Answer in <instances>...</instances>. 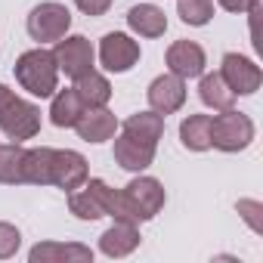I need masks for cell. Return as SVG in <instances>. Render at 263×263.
Segmentation results:
<instances>
[{
  "mask_svg": "<svg viewBox=\"0 0 263 263\" xmlns=\"http://www.w3.org/2000/svg\"><path fill=\"white\" fill-rule=\"evenodd\" d=\"M13 71H16L19 87L37 99H50L59 90V65L53 59V50H44V47L25 50L16 59Z\"/></svg>",
  "mask_w": 263,
  "mask_h": 263,
  "instance_id": "obj_1",
  "label": "cell"
},
{
  "mask_svg": "<svg viewBox=\"0 0 263 263\" xmlns=\"http://www.w3.org/2000/svg\"><path fill=\"white\" fill-rule=\"evenodd\" d=\"M254 134H257V127L245 111L226 108L211 118V149L217 152H226V155L245 152L254 143Z\"/></svg>",
  "mask_w": 263,
  "mask_h": 263,
  "instance_id": "obj_2",
  "label": "cell"
},
{
  "mask_svg": "<svg viewBox=\"0 0 263 263\" xmlns=\"http://www.w3.org/2000/svg\"><path fill=\"white\" fill-rule=\"evenodd\" d=\"M121 195H124L127 214H130V220H134V223H149V220H155V217L161 214L164 201H167V192H164L161 180L143 177V174L130 180V183L121 189Z\"/></svg>",
  "mask_w": 263,
  "mask_h": 263,
  "instance_id": "obj_3",
  "label": "cell"
},
{
  "mask_svg": "<svg viewBox=\"0 0 263 263\" xmlns=\"http://www.w3.org/2000/svg\"><path fill=\"white\" fill-rule=\"evenodd\" d=\"M25 28H28V34H31V41H37L41 47H44V44H56V41H62V37L68 34V28H71V13H68V7L56 4V0H47V4H37V7L28 13Z\"/></svg>",
  "mask_w": 263,
  "mask_h": 263,
  "instance_id": "obj_4",
  "label": "cell"
},
{
  "mask_svg": "<svg viewBox=\"0 0 263 263\" xmlns=\"http://www.w3.org/2000/svg\"><path fill=\"white\" fill-rule=\"evenodd\" d=\"M53 59H56L59 71L65 78H71V81H78L81 74L96 68V50L84 34H65L62 41H56Z\"/></svg>",
  "mask_w": 263,
  "mask_h": 263,
  "instance_id": "obj_5",
  "label": "cell"
},
{
  "mask_svg": "<svg viewBox=\"0 0 263 263\" xmlns=\"http://www.w3.org/2000/svg\"><path fill=\"white\" fill-rule=\"evenodd\" d=\"M0 130L10 143H25L41 134V108L22 96L13 99V105L0 115Z\"/></svg>",
  "mask_w": 263,
  "mask_h": 263,
  "instance_id": "obj_6",
  "label": "cell"
},
{
  "mask_svg": "<svg viewBox=\"0 0 263 263\" xmlns=\"http://www.w3.org/2000/svg\"><path fill=\"white\" fill-rule=\"evenodd\" d=\"M99 65L111 74H124L130 71L137 62H140V44L124 34V31H108L102 41H99Z\"/></svg>",
  "mask_w": 263,
  "mask_h": 263,
  "instance_id": "obj_7",
  "label": "cell"
},
{
  "mask_svg": "<svg viewBox=\"0 0 263 263\" xmlns=\"http://www.w3.org/2000/svg\"><path fill=\"white\" fill-rule=\"evenodd\" d=\"M220 74L229 84V90L235 96H254L263 84V71L254 59L241 56V53H223L220 59Z\"/></svg>",
  "mask_w": 263,
  "mask_h": 263,
  "instance_id": "obj_8",
  "label": "cell"
},
{
  "mask_svg": "<svg viewBox=\"0 0 263 263\" xmlns=\"http://www.w3.org/2000/svg\"><path fill=\"white\" fill-rule=\"evenodd\" d=\"M90 177L87 158L74 149H53V167H50V186L62 189L65 195L78 186H84Z\"/></svg>",
  "mask_w": 263,
  "mask_h": 263,
  "instance_id": "obj_9",
  "label": "cell"
},
{
  "mask_svg": "<svg viewBox=\"0 0 263 263\" xmlns=\"http://www.w3.org/2000/svg\"><path fill=\"white\" fill-rule=\"evenodd\" d=\"M146 99H149V108L152 111H158V115H174V111H180L183 105H186V81L183 78H177V74H158L152 84H149V90H146Z\"/></svg>",
  "mask_w": 263,
  "mask_h": 263,
  "instance_id": "obj_10",
  "label": "cell"
},
{
  "mask_svg": "<svg viewBox=\"0 0 263 263\" xmlns=\"http://www.w3.org/2000/svg\"><path fill=\"white\" fill-rule=\"evenodd\" d=\"M164 62L171 68V74L189 81V78H201L204 74V65H208V56H204V47L195 44V41H174L164 53Z\"/></svg>",
  "mask_w": 263,
  "mask_h": 263,
  "instance_id": "obj_11",
  "label": "cell"
},
{
  "mask_svg": "<svg viewBox=\"0 0 263 263\" xmlns=\"http://www.w3.org/2000/svg\"><path fill=\"white\" fill-rule=\"evenodd\" d=\"M111 140H115V149H111L115 164L124 167V171H130V174H143L155 161V149L158 146H152V143L134 140V137H127L124 130H121V134H115Z\"/></svg>",
  "mask_w": 263,
  "mask_h": 263,
  "instance_id": "obj_12",
  "label": "cell"
},
{
  "mask_svg": "<svg viewBox=\"0 0 263 263\" xmlns=\"http://www.w3.org/2000/svg\"><path fill=\"white\" fill-rule=\"evenodd\" d=\"M143 235H140V223L134 220H115L102 235H99V251L111 260L118 257H127V254H134L140 248Z\"/></svg>",
  "mask_w": 263,
  "mask_h": 263,
  "instance_id": "obj_13",
  "label": "cell"
},
{
  "mask_svg": "<svg viewBox=\"0 0 263 263\" xmlns=\"http://www.w3.org/2000/svg\"><path fill=\"white\" fill-rule=\"evenodd\" d=\"M74 130H78V137L84 140V143H108L115 134H118V118L105 108V105H99V108H84V115L78 118V124H74Z\"/></svg>",
  "mask_w": 263,
  "mask_h": 263,
  "instance_id": "obj_14",
  "label": "cell"
},
{
  "mask_svg": "<svg viewBox=\"0 0 263 263\" xmlns=\"http://www.w3.org/2000/svg\"><path fill=\"white\" fill-rule=\"evenodd\" d=\"M28 260L31 263H90L93 260V251L87 245H78V241H41L28 251Z\"/></svg>",
  "mask_w": 263,
  "mask_h": 263,
  "instance_id": "obj_15",
  "label": "cell"
},
{
  "mask_svg": "<svg viewBox=\"0 0 263 263\" xmlns=\"http://www.w3.org/2000/svg\"><path fill=\"white\" fill-rule=\"evenodd\" d=\"M127 25H130L134 34L152 41V37H161L167 31V16L155 4H140V7H130L127 10Z\"/></svg>",
  "mask_w": 263,
  "mask_h": 263,
  "instance_id": "obj_16",
  "label": "cell"
},
{
  "mask_svg": "<svg viewBox=\"0 0 263 263\" xmlns=\"http://www.w3.org/2000/svg\"><path fill=\"white\" fill-rule=\"evenodd\" d=\"M127 137H134V140H143V143H152L158 146V140L164 137V115L158 111H137V115H130L124 124H118Z\"/></svg>",
  "mask_w": 263,
  "mask_h": 263,
  "instance_id": "obj_17",
  "label": "cell"
},
{
  "mask_svg": "<svg viewBox=\"0 0 263 263\" xmlns=\"http://www.w3.org/2000/svg\"><path fill=\"white\" fill-rule=\"evenodd\" d=\"M74 93L81 96L84 108H99V105H108V99H111V84H108L105 74H99V71L93 68V71H87V74H81V78L74 81Z\"/></svg>",
  "mask_w": 263,
  "mask_h": 263,
  "instance_id": "obj_18",
  "label": "cell"
},
{
  "mask_svg": "<svg viewBox=\"0 0 263 263\" xmlns=\"http://www.w3.org/2000/svg\"><path fill=\"white\" fill-rule=\"evenodd\" d=\"M198 96H201V102H204L208 108H214V111H226V108L235 105V93L229 90V84L223 81L220 71L201 74V81H198Z\"/></svg>",
  "mask_w": 263,
  "mask_h": 263,
  "instance_id": "obj_19",
  "label": "cell"
},
{
  "mask_svg": "<svg viewBox=\"0 0 263 263\" xmlns=\"http://www.w3.org/2000/svg\"><path fill=\"white\" fill-rule=\"evenodd\" d=\"M50 99H53V102H50V121H53L56 127H74L78 118L84 115V102H81V96L74 93V87L56 90Z\"/></svg>",
  "mask_w": 263,
  "mask_h": 263,
  "instance_id": "obj_20",
  "label": "cell"
},
{
  "mask_svg": "<svg viewBox=\"0 0 263 263\" xmlns=\"http://www.w3.org/2000/svg\"><path fill=\"white\" fill-rule=\"evenodd\" d=\"M68 211H71L78 220H87V223H93V220H102V217H105L102 201H99L96 186H93V180H90V177H87V183H84V186H78V189H71V192H68Z\"/></svg>",
  "mask_w": 263,
  "mask_h": 263,
  "instance_id": "obj_21",
  "label": "cell"
},
{
  "mask_svg": "<svg viewBox=\"0 0 263 263\" xmlns=\"http://www.w3.org/2000/svg\"><path fill=\"white\" fill-rule=\"evenodd\" d=\"M180 143L189 152H208L211 149V115H189V118H183Z\"/></svg>",
  "mask_w": 263,
  "mask_h": 263,
  "instance_id": "obj_22",
  "label": "cell"
},
{
  "mask_svg": "<svg viewBox=\"0 0 263 263\" xmlns=\"http://www.w3.org/2000/svg\"><path fill=\"white\" fill-rule=\"evenodd\" d=\"M50 167H53V149L41 146V149H25V183L31 186H50Z\"/></svg>",
  "mask_w": 263,
  "mask_h": 263,
  "instance_id": "obj_23",
  "label": "cell"
},
{
  "mask_svg": "<svg viewBox=\"0 0 263 263\" xmlns=\"http://www.w3.org/2000/svg\"><path fill=\"white\" fill-rule=\"evenodd\" d=\"M25 149L22 143H7V146H0V183H7V186H22L25 183Z\"/></svg>",
  "mask_w": 263,
  "mask_h": 263,
  "instance_id": "obj_24",
  "label": "cell"
},
{
  "mask_svg": "<svg viewBox=\"0 0 263 263\" xmlns=\"http://www.w3.org/2000/svg\"><path fill=\"white\" fill-rule=\"evenodd\" d=\"M177 16L186 25L201 28L214 19V0H177Z\"/></svg>",
  "mask_w": 263,
  "mask_h": 263,
  "instance_id": "obj_25",
  "label": "cell"
},
{
  "mask_svg": "<svg viewBox=\"0 0 263 263\" xmlns=\"http://www.w3.org/2000/svg\"><path fill=\"white\" fill-rule=\"evenodd\" d=\"M22 248V232L7 223V220H0V260H10L16 257V251Z\"/></svg>",
  "mask_w": 263,
  "mask_h": 263,
  "instance_id": "obj_26",
  "label": "cell"
},
{
  "mask_svg": "<svg viewBox=\"0 0 263 263\" xmlns=\"http://www.w3.org/2000/svg\"><path fill=\"white\" fill-rule=\"evenodd\" d=\"M235 208H238V214L245 217V223H248L254 232H263V223H260V217H257V214H260V201H248V198H245V201H238Z\"/></svg>",
  "mask_w": 263,
  "mask_h": 263,
  "instance_id": "obj_27",
  "label": "cell"
},
{
  "mask_svg": "<svg viewBox=\"0 0 263 263\" xmlns=\"http://www.w3.org/2000/svg\"><path fill=\"white\" fill-rule=\"evenodd\" d=\"M74 7L84 16H105L111 10V0H74Z\"/></svg>",
  "mask_w": 263,
  "mask_h": 263,
  "instance_id": "obj_28",
  "label": "cell"
},
{
  "mask_svg": "<svg viewBox=\"0 0 263 263\" xmlns=\"http://www.w3.org/2000/svg\"><path fill=\"white\" fill-rule=\"evenodd\" d=\"M217 4H220L226 13H248L254 4H260V0H217Z\"/></svg>",
  "mask_w": 263,
  "mask_h": 263,
  "instance_id": "obj_29",
  "label": "cell"
},
{
  "mask_svg": "<svg viewBox=\"0 0 263 263\" xmlns=\"http://www.w3.org/2000/svg\"><path fill=\"white\" fill-rule=\"evenodd\" d=\"M13 99H16V93H13L7 84H0V115H4V111L13 105Z\"/></svg>",
  "mask_w": 263,
  "mask_h": 263,
  "instance_id": "obj_30",
  "label": "cell"
}]
</instances>
